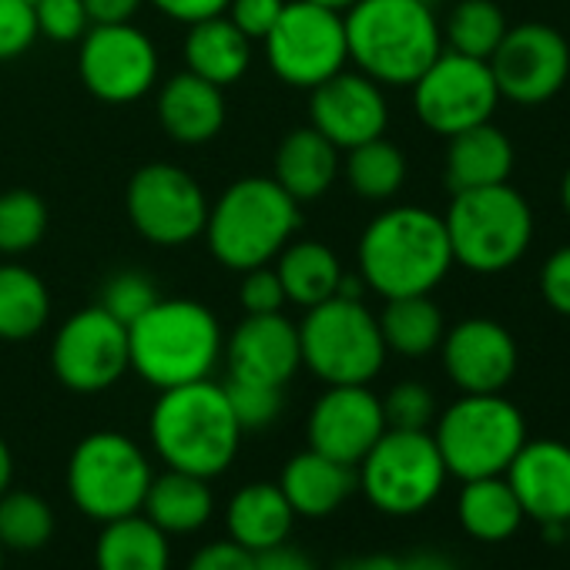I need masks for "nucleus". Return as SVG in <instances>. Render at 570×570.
Segmentation results:
<instances>
[{"label": "nucleus", "mask_w": 570, "mask_h": 570, "mask_svg": "<svg viewBox=\"0 0 570 570\" xmlns=\"http://www.w3.org/2000/svg\"><path fill=\"white\" fill-rule=\"evenodd\" d=\"M433 440L450 476H500L527 443V420L503 393H463L436 416Z\"/></svg>", "instance_id": "7"}, {"label": "nucleus", "mask_w": 570, "mask_h": 570, "mask_svg": "<svg viewBox=\"0 0 570 570\" xmlns=\"http://www.w3.org/2000/svg\"><path fill=\"white\" fill-rule=\"evenodd\" d=\"M255 570H316V563L299 547H289L282 540L255 553Z\"/></svg>", "instance_id": "48"}, {"label": "nucleus", "mask_w": 570, "mask_h": 570, "mask_svg": "<svg viewBox=\"0 0 570 570\" xmlns=\"http://www.w3.org/2000/svg\"><path fill=\"white\" fill-rule=\"evenodd\" d=\"M443 370L460 393H503L517 376V340L497 320H463L440 343Z\"/></svg>", "instance_id": "18"}, {"label": "nucleus", "mask_w": 570, "mask_h": 570, "mask_svg": "<svg viewBox=\"0 0 570 570\" xmlns=\"http://www.w3.org/2000/svg\"><path fill=\"white\" fill-rule=\"evenodd\" d=\"M446 476L430 430H386L356 466V487L390 517L423 513L443 493Z\"/></svg>", "instance_id": "9"}, {"label": "nucleus", "mask_w": 570, "mask_h": 570, "mask_svg": "<svg viewBox=\"0 0 570 570\" xmlns=\"http://www.w3.org/2000/svg\"><path fill=\"white\" fill-rule=\"evenodd\" d=\"M28 4H35V0H28Z\"/></svg>", "instance_id": "56"}, {"label": "nucleus", "mask_w": 570, "mask_h": 570, "mask_svg": "<svg viewBox=\"0 0 570 570\" xmlns=\"http://www.w3.org/2000/svg\"><path fill=\"white\" fill-rule=\"evenodd\" d=\"M145 0H85L91 24H131Z\"/></svg>", "instance_id": "49"}, {"label": "nucleus", "mask_w": 570, "mask_h": 570, "mask_svg": "<svg viewBox=\"0 0 570 570\" xmlns=\"http://www.w3.org/2000/svg\"><path fill=\"white\" fill-rule=\"evenodd\" d=\"M0 570H4V547H0Z\"/></svg>", "instance_id": "55"}, {"label": "nucleus", "mask_w": 570, "mask_h": 570, "mask_svg": "<svg viewBox=\"0 0 570 570\" xmlns=\"http://www.w3.org/2000/svg\"><path fill=\"white\" fill-rule=\"evenodd\" d=\"M503 476L517 493L523 517L540 527L563 523L570 517V443L527 440Z\"/></svg>", "instance_id": "21"}, {"label": "nucleus", "mask_w": 570, "mask_h": 570, "mask_svg": "<svg viewBox=\"0 0 570 570\" xmlns=\"http://www.w3.org/2000/svg\"><path fill=\"white\" fill-rule=\"evenodd\" d=\"M299 228V202L275 178H238L208 205V252L232 272L268 265Z\"/></svg>", "instance_id": "5"}, {"label": "nucleus", "mask_w": 570, "mask_h": 570, "mask_svg": "<svg viewBox=\"0 0 570 570\" xmlns=\"http://www.w3.org/2000/svg\"><path fill=\"white\" fill-rule=\"evenodd\" d=\"M443 225L453 262L476 275L513 268L533 242V208L510 181L453 191Z\"/></svg>", "instance_id": "6"}, {"label": "nucleus", "mask_w": 570, "mask_h": 570, "mask_svg": "<svg viewBox=\"0 0 570 570\" xmlns=\"http://www.w3.org/2000/svg\"><path fill=\"white\" fill-rule=\"evenodd\" d=\"M158 121L178 145H208L225 125V95L205 78L181 71L158 95Z\"/></svg>", "instance_id": "22"}, {"label": "nucleus", "mask_w": 570, "mask_h": 570, "mask_svg": "<svg viewBox=\"0 0 570 570\" xmlns=\"http://www.w3.org/2000/svg\"><path fill=\"white\" fill-rule=\"evenodd\" d=\"M158 289H155V282L145 275V272H118L115 278L105 282V289H101V309H108L118 323L131 326L138 316H145L155 303H158Z\"/></svg>", "instance_id": "39"}, {"label": "nucleus", "mask_w": 570, "mask_h": 570, "mask_svg": "<svg viewBox=\"0 0 570 570\" xmlns=\"http://www.w3.org/2000/svg\"><path fill=\"white\" fill-rule=\"evenodd\" d=\"M560 202H563V212L570 215V168L563 175V185H560Z\"/></svg>", "instance_id": "53"}, {"label": "nucleus", "mask_w": 570, "mask_h": 570, "mask_svg": "<svg viewBox=\"0 0 570 570\" xmlns=\"http://www.w3.org/2000/svg\"><path fill=\"white\" fill-rule=\"evenodd\" d=\"M453 268L443 215L420 205L380 212L360 238V275L383 299L430 296Z\"/></svg>", "instance_id": "1"}, {"label": "nucleus", "mask_w": 570, "mask_h": 570, "mask_svg": "<svg viewBox=\"0 0 570 570\" xmlns=\"http://www.w3.org/2000/svg\"><path fill=\"white\" fill-rule=\"evenodd\" d=\"M386 433L383 400L370 386H330L309 413V450L360 466Z\"/></svg>", "instance_id": "19"}, {"label": "nucleus", "mask_w": 570, "mask_h": 570, "mask_svg": "<svg viewBox=\"0 0 570 570\" xmlns=\"http://www.w3.org/2000/svg\"><path fill=\"white\" fill-rule=\"evenodd\" d=\"M51 320V296L38 272L0 265V340L21 343L38 336Z\"/></svg>", "instance_id": "33"}, {"label": "nucleus", "mask_w": 570, "mask_h": 570, "mask_svg": "<svg viewBox=\"0 0 570 570\" xmlns=\"http://www.w3.org/2000/svg\"><path fill=\"white\" fill-rule=\"evenodd\" d=\"M51 366L61 386L75 393H101L115 386L131 370L128 326L101 306L75 313L55 336Z\"/></svg>", "instance_id": "14"}, {"label": "nucleus", "mask_w": 570, "mask_h": 570, "mask_svg": "<svg viewBox=\"0 0 570 570\" xmlns=\"http://www.w3.org/2000/svg\"><path fill=\"white\" fill-rule=\"evenodd\" d=\"M503 35H507V18L493 0H460L443 28V45L446 51L490 61Z\"/></svg>", "instance_id": "35"}, {"label": "nucleus", "mask_w": 570, "mask_h": 570, "mask_svg": "<svg viewBox=\"0 0 570 570\" xmlns=\"http://www.w3.org/2000/svg\"><path fill=\"white\" fill-rule=\"evenodd\" d=\"M181 58H185V71L205 78L215 88H228L248 71L252 41L225 14H218V18L188 24Z\"/></svg>", "instance_id": "26"}, {"label": "nucleus", "mask_w": 570, "mask_h": 570, "mask_svg": "<svg viewBox=\"0 0 570 570\" xmlns=\"http://www.w3.org/2000/svg\"><path fill=\"white\" fill-rule=\"evenodd\" d=\"M222 350L215 313L195 299H158L128 326L131 370L155 390L208 380Z\"/></svg>", "instance_id": "4"}, {"label": "nucleus", "mask_w": 570, "mask_h": 570, "mask_svg": "<svg viewBox=\"0 0 570 570\" xmlns=\"http://www.w3.org/2000/svg\"><path fill=\"white\" fill-rule=\"evenodd\" d=\"M278 490L285 493L296 517H330L356 490V466L306 450L285 463Z\"/></svg>", "instance_id": "23"}, {"label": "nucleus", "mask_w": 570, "mask_h": 570, "mask_svg": "<svg viewBox=\"0 0 570 570\" xmlns=\"http://www.w3.org/2000/svg\"><path fill=\"white\" fill-rule=\"evenodd\" d=\"M125 208L135 232L161 248L188 245L208 222V198L202 185L185 168L165 161H151L131 175Z\"/></svg>", "instance_id": "13"}, {"label": "nucleus", "mask_w": 570, "mask_h": 570, "mask_svg": "<svg viewBox=\"0 0 570 570\" xmlns=\"http://www.w3.org/2000/svg\"><path fill=\"white\" fill-rule=\"evenodd\" d=\"M346 570H413V563L406 557H390V553H370L360 557L353 563H346Z\"/></svg>", "instance_id": "50"}, {"label": "nucleus", "mask_w": 570, "mask_h": 570, "mask_svg": "<svg viewBox=\"0 0 570 570\" xmlns=\"http://www.w3.org/2000/svg\"><path fill=\"white\" fill-rule=\"evenodd\" d=\"M456 520L466 537L480 543H503L523 527L527 517L507 476L500 473V476L463 480V490L456 500Z\"/></svg>", "instance_id": "28"}, {"label": "nucleus", "mask_w": 570, "mask_h": 570, "mask_svg": "<svg viewBox=\"0 0 570 570\" xmlns=\"http://www.w3.org/2000/svg\"><path fill=\"white\" fill-rule=\"evenodd\" d=\"M78 71L98 101L131 105L155 88L158 51L135 24H91L81 38Z\"/></svg>", "instance_id": "15"}, {"label": "nucleus", "mask_w": 570, "mask_h": 570, "mask_svg": "<svg viewBox=\"0 0 570 570\" xmlns=\"http://www.w3.org/2000/svg\"><path fill=\"white\" fill-rule=\"evenodd\" d=\"M48 232V205L28 188H11L0 195V252L24 255L41 245Z\"/></svg>", "instance_id": "37"}, {"label": "nucleus", "mask_w": 570, "mask_h": 570, "mask_svg": "<svg viewBox=\"0 0 570 570\" xmlns=\"http://www.w3.org/2000/svg\"><path fill=\"white\" fill-rule=\"evenodd\" d=\"M293 520H296V510L289 507L278 483H248L235 490L225 510L228 537L252 553L282 543L293 530Z\"/></svg>", "instance_id": "27"}, {"label": "nucleus", "mask_w": 570, "mask_h": 570, "mask_svg": "<svg viewBox=\"0 0 570 570\" xmlns=\"http://www.w3.org/2000/svg\"><path fill=\"white\" fill-rule=\"evenodd\" d=\"M309 115H313V128L326 135L340 151L383 138L390 125V105L383 85H376L363 71H346V68L313 88Z\"/></svg>", "instance_id": "17"}, {"label": "nucleus", "mask_w": 570, "mask_h": 570, "mask_svg": "<svg viewBox=\"0 0 570 570\" xmlns=\"http://www.w3.org/2000/svg\"><path fill=\"white\" fill-rule=\"evenodd\" d=\"M151 476L141 446L115 430L85 436L68 460V493L75 507L101 523L138 513Z\"/></svg>", "instance_id": "10"}, {"label": "nucleus", "mask_w": 570, "mask_h": 570, "mask_svg": "<svg viewBox=\"0 0 570 570\" xmlns=\"http://www.w3.org/2000/svg\"><path fill=\"white\" fill-rule=\"evenodd\" d=\"M35 4L28 0H0V61L21 58L38 41Z\"/></svg>", "instance_id": "42"}, {"label": "nucleus", "mask_w": 570, "mask_h": 570, "mask_svg": "<svg viewBox=\"0 0 570 570\" xmlns=\"http://www.w3.org/2000/svg\"><path fill=\"white\" fill-rule=\"evenodd\" d=\"M285 0H228V21L248 38V41H265V35L275 28Z\"/></svg>", "instance_id": "44"}, {"label": "nucleus", "mask_w": 570, "mask_h": 570, "mask_svg": "<svg viewBox=\"0 0 570 570\" xmlns=\"http://www.w3.org/2000/svg\"><path fill=\"white\" fill-rule=\"evenodd\" d=\"M299 353L303 366L326 386H370L386 363L380 320L363 299L343 296L306 309V320L299 323Z\"/></svg>", "instance_id": "8"}, {"label": "nucleus", "mask_w": 570, "mask_h": 570, "mask_svg": "<svg viewBox=\"0 0 570 570\" xmlns=\"http://www.w3.org/2000/svg\"><path fill=\"white\" fill-rule=\"evenodd\" d=\"M510 171H513V145L507 138V131H500L490 121L453 135L446 145L443 178H446L450 191L503 185V181H510Z\"/></svg>", "instance_id": "24"}, {"label": "nucleus", "mask_w": 570, "mask_h": 570, "mask_svg": "<svg viewBox=\"0 0 570 570\" xmlns=\"http://www.w3.org/2000/svg\"><path fill=\"white\" fill-rule=\"evenodd\" d=\"M262 45L272 75L282 85L306 91L340 75L350 61L343 14L309 4V0H285L275 28Z\"/></svg>", "instance_id": "11"}, {"label": "nucleus", "mask_w": 570, "mask_h": 570, "mask_svg": "<svg viewBox=\"0 0 570 570\" xmlns=\"http://www.w3.org/2000/svg\"><path fill=\"white\" fill-rule=\"evenodd\" d=\"M380 320V333L386 343V353H396L403 360H423L440 350L446 323L440 306L430 296H400L386 299Z\"/></svg>", "instance_id": "32"}, {"label": "nucleus", "mask_w": 570, "mask_h": 570, "mask_svg": "<svg viewBox=\"0 0 570 570\" xmlns=\"http://www.w3.org/2000/svg\"><path fill=\"white\" fill-rule=\"evenodd\" d=\"M222 353L228 363V376L268 383V386H285L303 366L299 326L282 313L245 316L232 330Z\"/></svg>", "instance_id": "20"}, {"label": "nucleus", "mask_w": 570, "mask_h": 570, "mask_svg": "<svg viewBox=\"0 0 570 570\" xmlns=\"http://www.w3.org/2000/svg\"><path fill=\"white\" fill-rule=\"evenodd\" d=\"M188 570H255V553L235 543L232 537L212 540L188 560Z\"/></svg>", "instance_id": "46"}, {"label": "nucleus", "mask_w": 570, "mask_h": 570, "mask_svg": "<svg viewBox=\"0 0 570 570\" xmlns=\"http://www.w3.org/2000/svg\"><path fill=\"white\" fill-rule=\"evenodd\" d=\"M540 296L553 313L570 320V245H560L547 255L540 268Z\"/></svg>", "instance_id": "45"}, {"label": "nucleus", "mask_w": 570, "mask_h": 570, "mask_svg": "<svg viewBox=\"0 0 570 570\" xmlns=\"http://www.w3.org/2000/svg\"><path fill=\"white\" fill-rule=\"evenodd\" d=\"M222 390L228 396V406H232L242 433L265 430L282 413V386H268V383H252V380L228 376V383H222Z\"/></svg>", "instance_id": "38"}, {"label": "nucleus", "mask_w": 570, "mask_h": 570, "mask_svg": "<svg viewBox=\"0 0 570 570\" xmlns=\"http://www.w3.org/2000/svg\"><path fill=\"white\" fill-rule=\"evenodd\" d=\"M309 4H320V8H326V11H336V14H346L356 0H309Z\"/></svg>", "instance_id": "52"}, {"label": "nucleus", "mask_w": 570, "mask_h": 570, "mask_svg": "<svg viewBox=\"0 0 570 570\" xmlns=\"http://www.w3.org/2000/svg\"><path fill=\"white\" fill-rule=\"evenodd\" d=\"M145 517L161 530V533H195L212 520V490L208 480L181 473V470H168L161 476H151L145 503H141Z\"/></svg>", "instance_id": "30"}, {"label": "nucleus", "mask_w": 570, "mask_h": 570, "mask_svg": "<svg viewBox=\"0 0 570 570\" xmlns=\"http://www.w3.org/2000/svg\"><path fill=\"white\" fill-rule=\"evenodd\" d=\"M11 476H14V456H11V446L4 443V436H0V493H8Z\"/></svg>", "instance_id": "51"}, {"label": "nucleus", "mask_w": 570, "mask_h": 570, "mask_svg": "<svg viewBox=\"0 0 570 570\" xmlns=\"http://www.w3.org/2000/svg\"><path fill=\"white\" fill-rule=\"evenodd\" d=\"M35 21L38 35L58 45L81 41L85 31L91 28L85 0H35Z\"/></svg>", "instance_id": "41"}, {"label": "nucleus", "mask_w": 570, "mask_h": 570, "mask_svg": "<svg viewBox=\"0 0 570 570\" xmlns=\"http://www.w3.org/2000/svg\"><path fill=\"white\" fill-rule=\"evenodd\" d=\"M95 563L98 570H168V533L141 513L108 520L95 547Z\"/></svg>", "instance_id": "31"}, {"label": "nucleus", "mask_w": 570, "mask_h": 570, "mask_svg": "<svg viewBox=\"0 0 570 570\" xmlns=\"http://www.w3.org/2000/svg\"><path fill=\"white\" fill-rule=\"evenodd\" d=\"M487 65L500 98L513 105H543L560 95L570 78V48L557 28L530 21L507 28Z\"/></svg>", "instance_id": "16"}, {"label": "nucleus", "mask_w": 570, "mask_h": 570, "mask_svg": "<svg viewBox=\"0 0 570 570\" xmlns=\"http://www.w3.org/2000/svg\"><path fill=\"white\" fill-rule=\"evenodd\" d=\"M343 21L350 61L383 88H413L443 51V28L426 0H356Z\"/></svg>", "instance_id": "2"}, {"label": "nucleus", "mask_w": 570, "mask_h": 570, "mask_svg": "<svg viewBox=\"0 0 570 570\" xmlns=\"http://www.w3.org/2000/svg\"><path fill=\"white\" fill-rule=\"evenodd\" d=\"M55 533V513L45 497L14 490L0 493V547L31 553L41 550Z\"/></svg>", "instance_id": "36"}, {"label": "nucleus", "mask_w": 570, "mask_h": 570, "mask_svg": "<svg viewBox=\"0 0 570 570\" xmlns=\"http://www.w3.org/2000/svg\"><path fill=\"white\" fill-rule=\"evenodd\" d=\"M238 303L245 309V316H258V313H282V306L289 303L282 289V278L275 272V265H258L242 272V285H238Z\"/></svg>", "instance_id": "43"}, {"label": "nucleus", "mask_w": 570, "mask_h": 570, "mask_svg": "<svg viewBox=\"0 0 570 570\" xmlns=\"http://www.w3.org/2000/svg\"><path fill=\"white\" fill-rule=\"evenodd\" d=\"M497 105H500V91L490 65L446 48L413 81L416 118L443 138H453L473 125L490 121Z\"/></svg>", "instance_id": "12"}, {"label": "nucleus", "mask_w": 570, "mask_h": 570, "mask_svg": "<svg viewBox=\"0 0 570 570\" xmlns=\"http://www.w3.org/2000/svg\"><path fill=\"white\" fill-rule=\"evenodd\" d=\"M275 272L282 278L285 299L303 309H313V306L333 299L340 289V278H343V265H340L336 252L313 238L285 245L275 255Z\"/></svg>", "instance_id": "29"}, {"label": "nucleus", "mask_w": 570, "mask_h": 570, "mask_svg": "<svg viewBox=\"0 0 570 570\" xmlns=\"http://www.w3.org/2000/svg\"><path fill=\"white\" fill-rule=\"evenodd\" d=\"M148 433L168 470L202 480L225 473L242 443V426L228 406V396L212 380L161 390L148 420Z\"/></svg>", "instance_id": "3"}, {"label": "nucleus", "mask_w": 570, "mask_h": 570, "mask_svg": "<svg viewBox=\"0 0 570 570\" xmlns=\"http://www.w3.org/2000/svg\"><path fill=\"white\" fill-rule=\"evenodd\" d=\"M340 168H343L340 148L309 125V128H296L282 138V145L275 151L272 178L303 205V202L323 198L333 188Z\"/></svg>", "instance_id": "25"}, {"label": "nucleus", "mask_w": 570, "mask_h": 570, "mask_svg": "<svg viewBox=\"0 0 570 570\" xmlns=\"http://www.w3.org/2000/svg\"><path fill=\"white\" fill-rule=\"evenodd\" d=\"M148 4H155L165 18L178 24H198V21L225 14L228 0H148Z\"/></svg>", "instance_id": "47"}, {"label": "nucleus", "mask_w": 570, "mask_h": 570, "mask_svg": "<svg viewBox=\"0 0 570 570\" xmlns=\"http://www.w3.org/2000/svg\"><path fill=\"white\" fill-rule=\"evenodd\" d=\"M563 543H570V517L563 520Z\"/></svg>", "instance_id": "54"}, {"label": "nucleus", "mask_w": 570, "mask_h": 570, "mask_svg": "<svg viewBox=\"0 0 570 570\" xmlns=\"http://www.w3.org/2000/svg\"><path fill=\"white\" fill-rule=\"evenodd\" d=\"M346 181L366 202H390L406 181V155L386 141L373 138L346 151Z\"/></svg>", "instance_id": "34"}, {"label": "nucleus", "mask_w": 570, "mask_h": 570, "mask_svg": "<svg viewBox=\"0 0 570 570\" xmlns=\"http://www.w3.org/2000/svg\"><path fill=\"white\" fill-rule=\"evenodd\" d=\"M386 430H430L436 420V396L423 383H396L383 400Z\"/></svg>", "instance_id": "40"}]
</instances>
